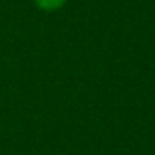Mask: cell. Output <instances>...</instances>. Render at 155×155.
<instances>
[{"instance_id":"6da1fadb","label":"cell","mask_w":155,"mask_h":155,"mask_svg":"<svg viewBox=\"0 0 155 155\" xmlns=\"http://www.w3.org/2000/svg\"><path fill=\"white\" fill-rule=\"evenodd\" d=\"M34 4L42 12H55L64 7L67 0H34Z\"/></svg>"}]
</instances>
